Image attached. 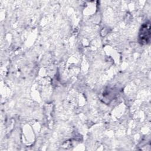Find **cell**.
I'll list each match as a JSON object with an SVG mask.
<instances>
[{"label":"cell","instance_id":"obj_1","mask_svg":"<svg viewBox=\"0 0 151 151\" xmlns=\"http://www.w3.org/2000/svg\"><path fill=\"white\" fill-rule=\"evenodd\" d=\"M139 40L142 44H147L150 40V23L144 24L140 31Z\"/></svg>","mask_w":151,"mask_h":151}]
</instances>
